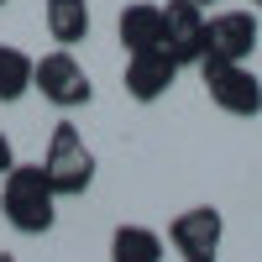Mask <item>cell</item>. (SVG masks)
I'll list each match as a JSON object with an SVG mask.
<instances>
[{
	"mask_svg": "<svg viewBox=\"0 0 262 262\" xmlns=\"http://www.w3.org/2000/svg\"><path fill=\"white\" fill-rule=\"evenodd\" d=\"M0 262H16V257H11V252H0Z\"/></svg>",
	"mask_w": 262,
	"mask_h": 262,
	"instance_id": "9a60e30c",
	"label": "cell"
},
{
	"mask_svg": "<svg viewBox=\"0 0 262 262\" xmlns=\"http://www.w3.org/2000/svg\"><path fill=\"white\" fill-rule=\"evenodd\" d=\"M116 37L126 53H163V6L137 0L116 16Z\"/></svg>",
	"mask_w": 262,
	"mask_h": 262,
	"instance_id": "9c48e42d",
	"label": "cell"
},
{
	"mask_svg": "<svg viewBox=\"0 0 262 262\" xmlns=\"http://www.w3.org/2000/svg\"><path fill=\"white\" fill-rule=\"evenodd\" d=\"M42 173L53 179L58 200H79V194L95 184V147L84 142V131L74 121H58L53 126L48 152H42Z\"/></svg>",
	"mask_w": 262,
	"mask_h": 262,
	"instance_id": "7a4b0ae2",
	"label": "cell"
},
{
	"mask_svg": "<svg viewBox=\"0 0 262 262\" xmlns=\"http://www.w3.org/2000/svg\"><path fill=\"white\" fill-rule=\"evenodd\" d=\"M163 257H168V242L152 226L126 221L111 231V262H163Z\"/></svg>",
	"mask_w": 262,
	"mask_h": 262,
	"instance_id": "8fae6325",
	"label": "cell"
},
{
	"mask_svg": "<svg viewBox=\"0 0 262 262\" xmlns=\"http://www.w3.org/2000/svg\"><path fill=\"white\" fill-rule=\"evenodd\" d=\"M257 53V11H215L205 27L210 63H247Z\"/></svg>",
	"mask_w": 262,
	"mask_h": 262,
	"instance_id": "52a82bcc",
	"label": "cell"
},
{
	"mask_svg": "<svg viewBox=\"0 0 262 262\" xmlns=\"http://www.w3.org/2000/svg\"><path fill=\"white\" fill-rule=\"evenodd\" d=\"M0 215L16 236H48L58 226V189L42 163H16L0 179Z\"/></svg>",
	"mask_w": 262,
	"mask_h": 262,
	"instance_id": "6da1fadb",
	"label": "cell"
},
{
	"mask_svg": "<svg viewBox=\"0 0 262 262\" xmlns=\"http://www.w3.org/2000/svg\"><path fill=\"white\" fill-rule=\"evenodd\" d=\"M90 0H42V27L58 48H79L90 37Z\"/></svg>",
	"mask_w": 262,
	"mask_h": 262,
	"instance_id": "30bf717a",
	"label": "cell"
},
{
	"mask_svg": "<svg viewBox=\"0 0 262 262\" xmlns=\"http://www.w3.org/2000/svg\"><path fill=\"white\" fill-rule=\"evenodd\" d=\"M173 79H179V63H173L168 53H126V95L137 100V105H158L168 90H173Z\"/></svg>",
	"mask_w": 262,
	"mask_h": 262,
	"instance_id": "ba28073f",
	"label": "cell"
},
{
	"mask_svg": "<svg viewBox=\"0 0 262 262\" xmlns=\"http://www.w3.org/2000/svg\"><path fill=\"white\" fill-rule=\"evenodd\" d=\"M200 79H205V95L215 111H226L236 121H252L262 116V79L247 69V63H200Z\"/></svg>",
	"mask_w": 262,
	"mask_h": 262,
	"instance_id": "277c9868",
	"label": "cell"
},
{
	"mask_svg": "<svg viewBox=\"0 0 262 262\" xmlns=\"http://www.w3.org/2000/svg\"><path fill=\"white\" fill-rule=\"evenodd\" d=\"M205 27L210 16L200 6H189V0H168L163 6V53L179 63V69H200L205 63Z\"/></svg>",
	"mask_w": 262,
	"mask_h": 262,
	"instance_id": "8992f818",
	"label": "cell"
},
{
	"mask_svg": "<svg viewBox=\"0 0 262 262\" xmlns=\"http://www.w3.org/2000/svg\"><path fill=\"white\" fill-rule=\"evenodd\" d=\"M32 90L48 105H58V111H79V105L95 100V84H90V74H84V63L74 58V48L42 53L32 63Z\"/></svg>",
	"mask_w": 262,
	"mask_h": 262,
	"instance_id": "3957f363",
	"label": "cell"
},
{
	"mask_svg": "<svg viewBox=\"0 0 262 262\" xmlns=\"http://www.w3.org/2000/svg\"><path fill=\"white\" fill-rule=\"evenodd\" d=\"M226 242V215L215 205H189L168 221V247L179 252V262H221Z\"/></svg>",
	"mask_w": 262,
	"mask_h": 262,
	"instance_id": "5b68a950",
	"label": "cell"
},
{
	"mask_svg": "<svg viewBox=\"0 0 262 262\" xmlns=\"http://www.w3.org/2000/svg\"><path fill=\"white\" fill-rule=\"evenodd\" d=\"M189 6H200V11H205V6H215V0H189Z\"/></svg>",
	"mask_w": 262,
	"mask_h": 262,
	"instance_id": "5bb4252c",
	"label": "cell"
},
{
	"mask_svg": "<svg viewBox=\"0 0 262 262\" xmlns=\"http://www.w3.org/2000/svg\"><path fill=\"white\" fill-rule=\"evenodd\" d=\"M32 53L11 48V42H0V105H16L21 95L32 90Z\"/></svg>",
	"mask_w": 262,
	"mask_h": 262,
	"instance_id": "7c38bea8",
	"label": "cell"
},
{
	"mask_svg": "<svg viewBox=\"0 0 262 262\" xmlns=\"http://www.w3.org/2000/svg\"><path fill=\"white\" fill-rule=\"evenodd\" d=\"M252 11H262V0H252Z\"/></svg>",
	"mask_w": 262,
	"mask_h": 262,
	"instance_id": "2e32d148",
	"label": "cell"
},
{
	"mask_svg": "<svg viewBox=\"0 0 262 262\" xmlns=\"http://www.w3.org/2000/svg\"><path fill=\"white\" fill-rule=\"evenodd\" d=\"M0 6H11V0H0Z\"/></svg>",
	"mask_w": 262,
	"mask_h": 262,
	"instance_id": "e0dca14e",
	"label": "cell"
},
{
	"mask_svg": "<svg viewBox=\"0 0 262 262\" xmlns=\"http://www.w3.org/2000/svg\"><path fill=\"white\" fill-rule=\"evenodd\" d=\"M11 168H16V147H11V137H6V131H0V179H6Z\"/></svg>",
	"mask_w": 262,
	"mask_h": 262,
	"instance_id": "4fadbf2b",
	"label": "cell"
}]
</instances>
